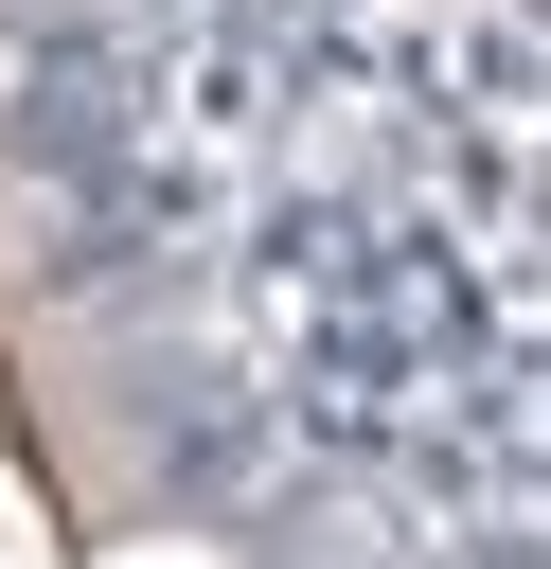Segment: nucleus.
I'll return each mask as SVG.
<instances>
[]
</instances>
